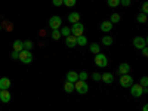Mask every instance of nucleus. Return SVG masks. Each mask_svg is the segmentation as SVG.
<instances>
[{"label":"nucleus","instance_id":"bb28decb","mask_svg":"<svg viewBox=\"0 0 148 111\" xmlns=\"http://www.w3.org/2000/svg\"><path fill=\"white\" fill-rule=\"evenodd\" d=\"M107 3L110 8H117L120 5V0H107Z\"/></svg>","mask_w":148,"mask_h":111},{"label":"nucleus","instance_id":"1a4fd4ad","mask_svg":"<svg viewBox=\"0 0 148 111\" xmlns=\"http://www.w3.org/2000/svg\"><path fill=\"white\" fill-rule=\"evenodd\" d=\"M0 101H2L3 104H8L10 101V92H9V89L0 90Z\"/></svg>","mask_w":148,"mask_h":111},{"label":"nucleus","instance_id":"cd10ccee","mask_svg":"<svg viewBox=\"0 0 148 111\" xmlns=\"http://www.w3.org/2000/svg\"><path fill=\"white\" fill-rule=\"evenodd\" d=\"M61 37H62V36H61L59 30H52V39H53V40H59Z\"/></svg>","mask_w":148,"mask_h":111},{"label":"nucleus","instance_id":"72a5a7b5","mask_svg":"<svg viewBox=\"0 0 148 111\" xmlns=\"http://www.w3.org/2000/svg\"><path fill=\"white\" fill-rule=\"evenodd\" d=\"M52 3H53V6H61L62 5V0H52Z\"/></svg>","mask_w":148,"mask_h":111},{"label":"nucleus","instance_id":"423d86ee","mask_svg":"<svg viewBox=\"0 0 148 111\" xmlns=\"http://www.w3.org/2000/svg\"><path fill=\"white\" fill-rule=\"evenodd\" d=\"M70 30H71V34H73V36L79 37V36H82V34L84 33V25H83L82 22H76V24H73V27H71Z\"/></svg>","mask_w":148,"mask_h":111},{"label":"nucleus","instance_id":"dca6fc26","mask_svg":"<svg viewBox=\"0 0 148 111\" xmlns=\"http://www.w3.org/2000/svg\"><path fill=\"white\" fill-rule=\"evenodd\" d=\"M9 88H10V80L8 77H2V79H0V90L9 89Z\"/></svg>","mask_w":148,"mask_h":111},{"label":"nucleus","instance_id":"473e14b6","mask_svg":"<svg viewBox=\"0 0 148 111\" xmlns=\"http://www.w3.org/2000/svg\"><path fill=\"white\" fill-rule=\"evenodd\" d=\"M147 12H148V3L145 2V3L142 5V14H145V15H147Z\"/></svg>","mask_w":148,"mask_h":111},{"label":"nucleus","instance_id":"f03ea898","mask_svg":"<svg viewBox=\"0 0 148 111\" xmlns=\"http://www.w3.org/2000/svg\"><path fill=\"white\" fill-rule=\"evenodd\" d=\"M22 64H31L33 62V53L31 51H25V49H22L19 52V58H18Z\"/></svg>","mask_w":148,"mask_h":111},{"label":"nucleus","instance_id":"c9c22d12","mask_svg":"<svg viewBox=\"0 0 148 111\" xmlns=\"http://www.w3.org/2000/svg\"><path fill=\"white\" fill-rule=\"evenodd\" d=\"M18 58H19V53L14 51V52H12V59H18Z\"/></svg>","mask_w":148,"mask_h":111},{"label":"nucleus","instance_id":"412c9836","mask_svg":"<svg viewBox=\"0 0 148 111\" xmlns=\"http://www.w3.org/2000/svg\"><path fill=\"white\" fill-rule=\"evenodd\" d=\"M102 45L104 46H111L113 45V37L111 36H104L102 37Z\"/></svg>","mask_w":148,"mask_h":111},{"label":"nucleus","instance_id":"0eeeda50","mask_svg":"<svg viewBox=\"0 0 148 111\" xmlns=\"http://www.w3.org/2000/svg\"><path fill=\"white\" fill-rule=\"evenodd\" d=\"M49 27H51L52 30H59L61 27H62V19H61V16H52L51 19H49Z\"/></svg>","mask_w":148,"mask_h":111},{"label":"nucleus","instance_id":"9d476101","mask_svg":"<svg viewBox=\"0 0 148 111\" xmlns=\"http://www.w3.org/2000/svg\"><path fill=\"white\" fill-rule=\"evenodd\" d=\"M117 73L120 74V76H123V74H129V73H130V65H129L127 62H123V64H120V65H119Z\"/></svg>","mask_w":148,"mask_h":111},{"label":"nucleus","instance_id":"ddd939ff","mask_svg":"<svg viewBox=\"0 0 148 111\" xmlns=\"http://www.w3.org/2000/svg\"><path fill=\"white\" fill-rule=\"evenodd\" d=\"M77 80H79V73L77 71H68L67 73V82L76 83Z\"/></svg>","mask_w":148,"mask_h":111},{"label":"nucleus","instance_id":"4be33fe9","mask_svg":"<svg viewBox=\"0 0 148 111\" xmlns=\"http://www.w3.org/2000/svg\"><path fill=\"white\" fill-rule=\"evenodd\" d=\"M59 33H61V36H64V37H67V36H70V34H71V30H70L68 27H61Z\"/></svg>","mask_w":148,"mask_h":111},{"label":"nucleus","instance_id":"9b49d317","mask_svg":"<svg viewBox=\"0 0 148 111\" xmlns=\"http://www.w3.org/2000/svg\"><path fill=\"white\" fill-rule=\"evenodd\" d=\"M65 45H67L68 47H76V46H77V40H76V36H73V34L67 36V37H65Z\"/></svg>","mask_w":148,"mask_h":111},{"label":"nucleus","instance_id":"e433bc0d","mask_svg":"<svg viewBox=\"0 0 148 111\" xmlns=\"http://www.w3.org/2000/svg\"><path fill=\"white\" fill-rule=\"evenodd\" d=\"M5 27H6L8 30H12V24H9V22H5Z\"/></svg>","mask_w":148,"mask_h":111},{"label":"nucleus","instance_id":"58836bf2","mask_svg":"<svg viewBox=\"0 0 148 111\" xmlns=\"http://www.w3.org/2000/svg\"><path fill=\"white\" fill-rule=\"evenodd\" d=\"M0 31H2V25H0Z\"/></svg>","mask_w":148,"mask_h":111},{"label":"nucleus","instance_id":"39448f33","mask_svg":"<svg viewBox=\"0 0 148 111\" xmlns=\"http://www.w3.org/2000/svg\"><path fill=\"white\" fill-rule=\"evenodd\" d=\"M119 82H120V86H121V88H130V86L133 84V79H132L130 74H123Z\"/></svg>","mask_w":148,"mask_h":111},{"label":"nucleus","instance_id":"7c9ffc66","mask_svg":"<svg viewBox=\"0 0 148 111\" xmlns=\"http://www.w3.org/2000/svg\"><path fill=\"white\" fill-rule=\"evenodd\" d=\"M92 79H93L95 82H101V74H99V73H93V74H92Z\"/></svg>","mask_w":148,"mask_h":111},{"label":"nucleus","instance_id":"393cba45","mask_svg":"<svg viewBox=\"0 0 148 111\" xmlns=\"http://www.w3.org/2000/svg\"><path fill=\"white\" fill-rule=\"evenodd\" d=\"M110 22H111V24L120 22V15H119V14H113V15H111V18H110Z\"/></svg>","mask_w":148,"mask_h":111},{"label":"nucleus","instance_id":"c85d7f7f","mask_svg":"<svg viewBox=\"0 0 148 111\" xmlns=\"http://www.w3.org/2000/svg\"><path fill=\"white\" fill-rule=\"evenodd\" d=\"M139 84L142 86V88H147V84H148V77H147V76H144V77L139 80Z\"/></svg>","mask_w":148,"mask_h":111},{"label":"nucleus","instance_id":"4468645a","mask_svg":"<svg viewBox=\"0 0 148 111\" xmlns=\"http://www.w3.org/2000/svg\"><path fill=\"white\" fill-rule=\"evenodd\" d=\"M111 28H113V24H111L110 21H102L101 22V31L102 33H110Z\"/></svg>","mask_w":148,"mask_h":111},{"label":"nucleus","instance_id":"2eb2a0df","mask_svg":"<svg viewBox=\"0 0 148 111\" xmlns=\"http://www.w3.org/2000/svg\"><path fill=\"white\" fill-rule=\"evenodd\" d=\"M68 21H70L71 24L80 22V14H79V12H71V14L68 15Z\"/></svg>","mask_w":148,"mask_h":111},{"label":"nucleus","instance_id":"c756f323","mask_svg":"<svg viewBox=\"0 0 148 111\" xmlns=\"http://www.w3.org/2000/svg\"><path fill=\"white\" fill-rule=\"evenodd\" d=\"M88 79V73L86 71H80L79 73V80H86Z\"/></svg>","mask_w":148,"mask_h":111},{"label":"nucleus","instance_id":"4c0bfd02","mask_svg":"<svg viewBox=\"0 0 148 111\" xmlns=\"http://www.w3.org/2000/svg\"><path fill=\"white\" fill-rule=\"evenodd\" d=\"M142 111H148V107H147V105H144V108H142Z\"/></svg>","mask_w":148,"mask_h":111},{"label":"nucleus","instance_id":"20e7f679","mask_svg":"<svg viewBox=\"0 0 148 111\" xmlns=\"http://www.w3.org/2000/svg\"><path fill=\"white\" fill-rule=\"evenodd\" d=\"M130 95H132L133 98H141V96L144 95V88H142L139 83H133V84L130 86Z\"/></svg>","mask_w":148,"mask_h":111},{"label":"nucleus","instance_id":"f704fd0d","mask_svg":"<svg viewBox=\"0 0 148 111\" xmlns=\"http://www.w3.org/2000/svg\"><path fill=\"white\" fill-rule=\"evenodd\" d=\"M141 51H142V55H144V56H148V49H147V46H145V47H142Z\"/></svg>","mask_w":148,"mask_h":111},{"label":"nucleus","instance_id":"f3484780","mask_svg":"<svg viewBox=\"0 0 148 111\" xmlns=\"http://www.w3.org/2000/svg\"><path fill=\"white\" fill-rule=\"evenodd\" d=\"M12 47H14V51H15V52H18V53L24 49V46H22V42H21V40H15V42H14V45H12Z\"/></svg>","mask_w":148,"mask_h":111},{"label":"nucleus","instance_id":"a878e982","mask_svg":"<svg viewBox=\"0 0 148 111\" xmlns=\"http://www.w3.org/2000/svg\"><path fill=\"white\" fill-rule=\"evenodd\" d=\"M136 19H138V22H139V24H145V22H147V15L141 12V14H138Z\"/></svg>","mask_w":148,"mask_h":111},{"label":"nucleus","instance_id":"2f4dec72","mask_svg":"<svg viewBox=\"0 0 148 111\" xmlns=\"http://www.w3.org/2000/svg\"><path fill=\"white\" fill-rule=\"evenodd\" d=\"M130 3H132V0H120V5H123V6H130Z\"/></svg>","mask_w":148,"mask_h":111},{"label":"nucleus","instance_id":"b1692460","mask_svg":"<svg viewBox=\"0 0 148 111\" xmlns=\"http://www.w3.org/2000/svg\"><path fill=\"white\" fill-rule=\"evenodd\" d=\"M22 46H24L25 51H31L33 49V42L31 40H25V42H22Z\"/></svg>","mask_w":148,"mask_h":111},{"label":"nucleus","instance_id":"a211bd4d","mask_svg":"<svg viewBox=\"0 0 148 111\" xmlns=\"http://www.w3.org/2000/svg\"><path fill=\"white\" fill-rule=\"evenodd\" d=\"M76 40H77V46H86L88 45V39H86V36H79V37H76Z\"/></svg>","mask_w":148,"mask_h":111},{"label":"nucleus","instance_id":"6ab92c4d","mask_svg":"<svg viewBox=\"0 0 148 111\" xmlns=\"http://www.w3.org/2000/svg\"><path fill=\"white\" fill-rule=\"evenodd\" d=\"M89 47H90V52H92L93 55H96V53L101 52V45H98V43H92Z\"/></svg>","mask_w":148,"mask_h":111},{"label":"nucleus","instance_id":"f8f14e48","mask_svg":"<svg viewBox=\"0 0 148 111\" xmlns=\"http://www.w3.org/2000/svg\"><path fill=\"white\" fill-rule=\"evenodd\" d=\"M101 80L104 83H107V84H111L114 82V76L111 73H104V74H101Z\"/></svg>","mask_w":148,"mask_h":111},{"label":"nucleus","instance_id":"5701e85b","mask_svg":"<svg viewBox=\"0 0 148 111\" xmlns=\"http://www.w3.org/2000/svg\"><path fill=\"white\" fill-rule=\"evenodd\" d=\"M77 3V0H62V5H65L67 8H73V6H76Z\"/></svg>","mask_w":148,"mask_h":111},{"label":"nucleus","instance_id":"7ed1b4c3","mask_svg":"<svg viewBox=\"0 0 148 111\" xmlns=\"http://www.w3.org/2000/svg\"><path fill=\"white\" fill-rule=\"evenodd\" d=\"M95 64H96V67H99V68H105L107 65H108V58L104 55V53H96L95 55Z\"/></svg>","mask_w":148,"mask_h":111},{"label":"nucleus","instance_id":"f257e3e1","mask_svg":"<svg viewBox=\"0 0 148 111\" xmlns=\"http://www.w3.org/2000/svg\"><path fill=\"white\" fill-rule=\"evenodd\" d=\"M74 90H77L80 95H84L89 90V84L86 83V80H77L74 83Z\"/></svg>","mask_w":148,"mask_h":111},{"label":"nucleus","instance_id":"6e6552de","mask_svg":"<svg viewBox=\"0 0 148 111\" xmlns=\"http://www.w3.org/2000/svg\"><path fill=\"white\" fill-rule=\"evenodd\" d=\"M133 46L136 47V49H142V47H145L147 46V39L145 37H135L133 39Z\"/></svg>","mask_w":148,"mask_h":111},{"label":"nucleus","instance_id":"aec40b11","mask_svg":"<svg viewBox=\"0 0 148 111\" xmlns=\"http://www.w3.org/2000/svg\"><path fill=\"white\" fill-rule=\"evenodd\" d=\"M64 90H65L67 93L74 92V83H71V82H65V84H64Z\"/></svg>","mask_w":148,"mask_h":111}]
</instances>
